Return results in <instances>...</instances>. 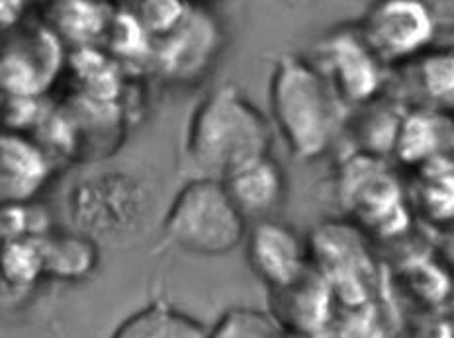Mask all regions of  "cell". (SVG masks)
I'll list each match as a JSON object with an SVG mask.
<instances>
[{
	"label": "cell",
	"mask_w": 454,
	"mask_h": 338,
	"mask_svg": "<svg viewBox=\"0 0 454 338\" xmlns=\"http://www.w3.org/2000/svg\"><path fill=\"white\" fill-rule=\"evenodd\" d=\"M272 127L235 87L212 92L191 119L186 153L200 178L225 182L270 155Z\"/></svg>",
	"instance_id": "1"
},
{
	"label": "cell",
	"mask_w": 454,
	"mask_h": 338,
	"mask_svg": "<svg viewBox=\"0 0 454 338\" xmlns=\"http://www.w3.org/2000/svg\"><path fill=\"white\" fill-rule=\"evenodd\" d=\"M270 104L277 127L298 158L324 155L343 121L345 102L327 79L296 55L277 61L270 81Z\"/></svg>",
	"instance_id": "2"
},
{
	"label": "cell",
	"mask_w": 454,
	"mask_h": 338,
	"mask_svg": "<svg viewBox=\"0 0 454 338\" xmlns=\"http://www.w3.org/2000/svg\"><path fill=\"white\" fill-rule=\"evenodd\" d=\"M245 223L223 182L196 178L176 194L165 219V233L168 241L192 255L222 257L239 247Z\"/></svg>",
	"instance_id": "3"
},
{
	"label": "cell",
	"mask_w": 454,
	"mask_h": 338,
	"mask_svg": "<svg viewBox=\"0 0 454 338\" xmlns=\"http://www.w3.org/2000/svg\"><path fill=\"white\" fill-rule=\"evenodd\" d=\"M340 198L368 227L382 234L400 233L408 221L400 186L372 157H358L347 163L340 178Z\"/></svg>",
	"instance_id": "4"
},
{
	"label": "cell",
	"mask_w": 454,
	"mask_h": 338,
	"mask_svg": "<svg viewBox=\"0 0 454 338\" xmlns=\"http://www.w3.org/2000/svg\"><path fill=\"white\" fill-rule=\"evenodd\" d=\"M361 37L378 61L394 63L411 58L433 40L429 8L415 0H387L366 12Z\"/></svg>",
	"instance_id": "5"
},
{
	"label": "cell",
	"mask_w": 454,
	"mask_h": 338,
	"mask_svg": "<svg viewBox=\"0 0 454 338\" xmlns=\"http://www.w3.org/2000/svg\"><path fill=\"white\" fill-rule=\"evenodd\" d=\"M319 50L321 63L316 67L343 102H364L380 88V61L358 32H335Z\"/></svg>",
	"instance_id": "6"
},
{
	"label": "cell",
	"mask_w": 454,
	"mask_h": 338,
	"mask_svg": "<svg viewBox=\"0 0 454 338\" xmlns=\"http://www.w3.org/2000/svg\"><path fill=\"white\" fill-rule=\"evenodd\" d=\"M249 260L254 272L270 286L284 289L306 274V247L286 225L262 221L249 241Z\"/></svg>",
	"instance_id": "7"
},
{
	"label": "cell",
	"mask_w": 454,
	"mask_h": 338,
	"mask_svg": "<svg viewBox=\"0 0 454 338\" xmlns=\"http://www.w3.org/2000/svg\"><path fill=\"white\" fill-rule=\"evenodd\" d=\"M243 219H262L286 200V174L274 158L264 157L223 182Z\"/></svg>",
	"instance_id": "8"
},
{
	"label": "cell",
	"mask_w": 454,
	"mask_h": 338,
	"mask_svg": "<svg viewBox=\"0 0 454 338\" xmlns=\"http://www.w3.org/2000/svg\"><path fill=\"white\" fill-rule=\"evenodd\" d=\"M217 27L210 18L194 12L183 16V20L175 26V40L168 43L167 65L176 77L200 73V69L210 59L215 50Z\"/></svg>",
	"instance_id": "9"
},
{
	"label": "cell",
	"mask_w": 454,
	"mask_h": 338,
	"mask_svg": "<svg viewBox=\"0 0 454 338\" xmlns=\"http://www.w3.org/2000/svg\"><path fill=\"white\" fill-rule=\"evenodd\" d=\"M112 338H207L206 328L165 303H151L128 317Z\"/></svg>",
	"instance_id": "10"
},
{
	"label": "cell",
	"mask_w": 454,
	"mask_h": 338,
	"mask_svg": "<svg viewBox=\"0 0 454 338\" xmlns=\"http://www.w3.org/2000/svg\"><path fill=\"white\" fill-rule=\"evenodd\" d=\"M434 145V127L433 121L425 116H411L403 126L397 129V151L405 161H418L427 157Z\"/></svg>",
	"instance_id": "11"
},
{
	"label": "cell",
	"mask_w": 454,
	"mask_h": 338,
	"mask_svg": "<svg viewBox=\"0 0 454 338\" xmlns=\"http://www.w3.org/2000/svg\"><path fill=\"white\" fill-rule=\"evenodd\" d=\"M423 87L429 96L441 102L452 100V58L447 53L433 55L423 63Z\"/></svg>",
	"instance_id": "12"
}]
</instances>
